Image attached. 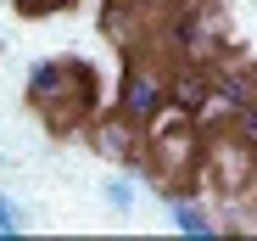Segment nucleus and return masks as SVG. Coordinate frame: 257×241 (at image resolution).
<instances>
[{
	"label": "nucleus",
	"instance_id": "nucleus-1",
	"mask_svg": "<svg viewBox=\"0 0 257 241\" xmlns=\"http://www.w3.org/2000/svg\"><path fill=\"white\" fill-rule=\"evenodd\" d=\"M201 157H207L201 124L185 112H162L146 129V180L168 191H190V180H201Z\"/></svg>",
	"mask_w": 257,
	"mask_h": 241
},
{
	"label": "nucleus",
	"instance_id": "nucleus-2",
	"mask_svg": "<svg viewBox=\"0 0 257 241\" xmlns=\"http://www.w3.org/2000/svg\"><path fill=\"white\" fill-rule=\"evenodd\" d=\"M157 51L174 62H212L229 51L224 12L212 0H168V17H157Z\"/></svg>",
	"mask_w": 257,
	"mask_h": 241
},
{
	"label": "nucleus",
	"instance_id": "nucleus-3",
	"mask_svg": "<svg viewBox=\"0 0 257 241\" xmlns=\"http://www.w3.org/2000/svg\"><path fill=\"white\" fill-rule=\"evenodd\" d=\"M168 107H174V67L151 62V51L128 56V67H123V78H117V112L135 118L140 129H151Z\"/></svg>",
	"mask_w": 257,
	"mask_h": 241
},
{
	"label": "nucleus",
	"instance_id": "nucleus-4",
	"mask_svg": "<svg viewBox=\"0 0 257 241\" xmlns=\"http://www.w3.org/2000/svg\"><path fill=\"white\" fill-rule=\"evenodd\" d=\"M201 180L218 191L224 202H229V196H246L251 180H257V146L240 140L235 129L229 135H212L207 140V157H201Z\"/></svg>",
	"mask_w": 257,
	"mask_h": 241
},
{
	"label": "nucleus",
	"instance_id": "nucleus-5",
	"mask_svg": "<svg viewBox=\"0 0 257 241\" xmlns=\"http://www.w3.org/2000/svg\"><path fill=\"white\" fill-rule=\"evenodd\" d=\"M95 112H101V85H95V67H90V62H73V78L39 107V118H45L56 135L95 124Z\"/></svg>",
	"mask_w": 257,
	"mask_h": 241
},
{
	"label": "nucleus",
	"instance_id": "nucleus-6",
	"mask_svg": "<svg viewBox=\"0 0 257 241\" xmlns=\"http://www.w3.org/2000/svg\"><path fill=\"white\" fill-rule=\"evenodd\" d=\"M157 17H162V6H146V0H106L101 34L123 56H140V51H157Z\"/></svg>",
	"mask_w": 257,
	"mask_h": 241
},
{
	"label": "nucleus",
	"instance_id": "nucleus-7",
	"mask_svg": "<svg viewBox=\"0 0 257 241\" xmlns=\"http://www.w3.org/2000/svg\"><path fill=\"white\" fill-rule=\"evenodd\" d=\"M95 151L112 157V163H123L135 180H146V129L135 124V118H123V112L95 118Z\"/></svg>",
	"mask_w": 257,
	"mask_h": 241
},
{
	"label": "nucleus",
	"instance_id": "nucleus-8",
	"mask_svg": "<svg viewBox=\"0 0 257 241\" xmlns=\"http://www.w3.org/2000/svg\"><path fill=\"white\" fill-rule=\"evenodd\" d=\"M212 90H218V107H212V118H235L240 107H251L257 101V62H246V56H235V51H224V56H212Z\"/></svg>",
	"mask_w": 257,
	"mask_h": 241
},
{
	"label": "nucleus",
	"instance_id": "nucleus-9",
	"mask_svg": "<svg viewBox=\"0 0 257 241\" xmlns=\"http://www.w3.org/2000/svg\"><path fill=\"white\" fill-rule=\"evenodd\" d=\"M73 62H78V56H45V62H34V67H28L23 96H28V107H34V112H39V107H45V101L67 85V78H73Z\"/></svg>",
	"mask_w": 257,
	"mask_h": 241
},
{
	"label": "nucleus",
	"instance_id": "nucleus-10",
	"mask_svg": "<svg viewBox=\"0 0 257 241\" xmlns=\"http://www.w3.org/2000/svg\"><path fill=\"white\" fill-rule=\"evenodd\" d=\"M168 219H174L185 235H218V230H224L218 213H212L196 191H168Z\"/></svg>",
	"mask_w": 257,
	"mask_h": 241
},
{
	"label": "nucleus",
	"instance_id": "nucleus-11",
	"mask_svg": "<svg viewBox=\"0 0 257 241\" xmlns=\"http://www.w3.org/2000/svg\"><path fill=\"white\" fill-rule=\"evenodd\" d=\"M101 196H106L117 213H128V208H135V174H112V180L101 185Z\"/></svg>",
	"mask_w": 257,
	"mask_h": 241
},
{
	"label": "nucleus",
	"instance_id": "nucleus-12",
	"mask_svg": "<svg viewBox=\"0 0 257 241\" xmlns=\"http://www.w3.org/2000/svg\"><path fill=\"white\" fill-rule=\"evenodd\" d=\"M12 6H17L23 17H56V12L73 6V0H12Z\"/></svg>",
	"mask_w": 257,
	"mask_h": 241
},
{
	"label": "nucleus",
	"instance_id": "nucleus-13",
	"mask_svg": "<svg viewBox=\"0 0 257 241\" xmlns=\"http://www.w3.org/2000/svg\"><path fill=\"white\" fill-rule=\"evenodd\" d=\"M229 129H235L240 140H251V146H257V101H251V107H240V112L229 118Z\"/></svg>",
	"mask_w": 257,
	"mask_h": 241
},
{
	"label": "nucleus",
	"instance_id": "nucleus-14",
	"mask_svg": "<svg viewBox=\"0 0 257 241\" xmlns=\"http://www.w3.org/2000/svg\"><path fill=\"white\" fill-rule=\"evenodd\" d=\"M0 230H23V213H17V202H6V196H0Z\"/></svg>",
	"mask_w": 257,
	"mask_h": 241
},
{
	"label": "nucleus",
	"instance_id": "nucleus-15",
	"mask_svg": "<svg viewBox=\"0 0 257 241\" xmlns=\"http://www.w3.org/2000/svg\"><path fill=\"white\" fill-rule=\"evenodd\" d=\"M146 6H168V0H146Z\"/></svg>",
	"mask_w": 257,
	"mask_h": 241
}]
</instances>
